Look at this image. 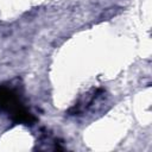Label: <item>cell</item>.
Wrapping results in <instances>:
<instances>
[{"mask_svg": "<svg viewBox=\"0 0 152 152\" xmlns=\"http://www.w3.org/2000/svg\"><path fill=\"white\" fill-rule=\"evenodd\" d=\"M23 104L18 97V95L6 87H0V110L8 112L12 114L14 110L20 108Z\"/></svg>", "mask_w": 152, "mask_h": 152, "instance_id": "6da1fadb", "label": "cell"}, {"mask_svg": "<svg viewBox=\"0 0 152 152\" xmlns=\"http://www.w3.org/2000/svg\"><path fill=\"white\" fill-rule=\"evenodd\" d=\"M11 119L14 124H25V125H33V122L36 121L34 116L24 106L14 110L11 114Z\"/></svg>", "mask_w": 152, "mask_h": 152, "instance_id": "7a4b0ae2", "label": "cell"}]
</instances>
